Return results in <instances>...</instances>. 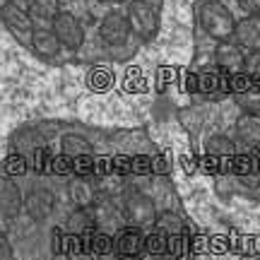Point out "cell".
I'll list each match as a JSON object with an SVG mask.
<instances>
[{
  "label": "cell",
  "mask_w": 260,
  "mask_h": 260,
  "mask_svg": "<svg viewBox=\"0 0 260 260\" xmlns=\"http://www.w3.org/2000/svg\"><path fill=\"white\" fill-rule=\"evenodd\" d=\"M53 205H56V198L53 193L48 190V188H34L31 193L27 195V200H24V207H27V212L31 219H46L51 210H53Z\"/></svg>",
  "instance_id": "10"
},
{
  "label": "cell",
  "mask_w": 260,
  "mask_h": 260,
  "mask_svg": "<svg viewBox=\"0 0 260 260\" xmlns=\"http://www.w3.org/2000/svg\"><path fill=\"white\" fill-rule=\"evenodd\" d=\"M0 19H3V24H5L12 34H17V37L29 39L31 31H34L31 15L24 12V10L19 8V5H15V3H5V5L0 8Z\"/></svg>",
  "instance_id": "7"
},
{
  "label": "cell",
  "mask_w": 260,
  "mask_h": 260,
  "mask_svg": "<svg viewBox=\"0 0 260 260\" xmlns=\"http://www.w3.org/2000/svg\"><path fill=\"white\" fill-rule=\"evenodd\" d=\"M99 37L106 46H123L130 37V24H128V17L121 15V12H109L104 15L102 24H99Z\"/></svg>",
  "instance_id": "5"
},
{
  "label": "cell",
  "mask_w": 260,
  "mask_h": 260,
  "mask_svg": "<svg viewBox=\"0 0 260 260\" xmlns=\"http://www.w3.org/2000/svg\"><path fill=\"white\" fill-rule=\"evenodd\" d=\"M53 31H56L60 46H65L68 51H77V48L82 46L84 29L73 12H58L56 17H53Z\"/></svg>",
  "instance_id": "4"
},
{
  "label": "cell",
  "mask_w": 260,
  "mask_h": 260,
  "mask_svg": "<svg viewBox=\"0 0 260 260\" xmlns=\"http://www.w3.org/2000/svg\"><path fill=\"white\" fill-rule=\"evenodd\" d=\"M236 104L241 106L243 111L248 113H260V84H248L236 92Z\"/></svg>",
  "instance_id": "17"
},
{
  "label": "cell",
  "mask_w": 260,
  "mask_h": 260,
  "mask_svg": "<svg viewBox=\"0 0 260 260\" xmlns=\"http://www.w3.org/2000/svg\"><path fill=\"white\" fill-rule=\"evenodd\" d=\"M22 207H24V198L19 193L17 183L5 176H0V214L17 217Z\"/></svg>",
  "instance_id": "12"
},
{
  "label": "cell",
  "mask_w": 260,
  "mask_h": 260,
  "mask_svg": "<svg viewBox=\"0 0 260 260\" xmlns=\"http://www.w3.org/2000/svg\"><path fill=\"white\" fill-rule=\"evenodd\" d=\"M123 219L128 224H133V226H140V229L154 226V222H157V207H154V203L145 193L133 190L123 200Z\"/></svg>",
  "instance_id": "2"
},
{
  "label": "cell",
  "mask_w": 260,
  "mask_h": 260,
  "mask_svg": "<svg viewBox=\"0 0 260 260\" xmlns=\"http://www.w3.org/2000/svg\"><path fill=\"white\" fill-rule=\"evenodd\" d=\"M63 154L75 164H82L87 159H92L94 149L89 145V140H84L82 135H65L63 138Z\"/></svg>",
  "instance_id": "14"
},
{
  "label": "cell",
  "mask_w": 260,
  "mask_h": 260,
  "mask_svg": "<svg viewBox=\"0 0 260 260\" xmlns=\"http://www.w3.org/2000/svg\"><path fill=\"white\" fill-rule=\"evenodd\" d=\"M205 152H207L210 159H232L236 154V145L226 135H212L205 145Z\"/></svg>",
  "instance_id": "16"
},
{
  "label": "cell",
  "mask_w": 260,
  "mask_h": 260,
  "mask_svg": "<svg viewBox=\"0 0 260 260\" xmlns=\"http://www.w3.org/2000/svg\"><path fill=\"white\" fill-rule=\"evenodd\" d=\"M5 258H12V243L8 241V236L0 232V260Z\"/></svg>",
  "instance_id": "23"
},
{
  "label": "cell",
  "mask_w": 260,
  "mask_h": 260,
  "mask_svg": "<svg viewBox=\"0 0 260 260\" xmlns=\"http://www.w3.org/2000/svg\"><path fill=\"white\" fill-rule=\"evenodd\" d=\"M236 140L246 147H260V113L243 111L236 118Z\"/></svg>",
  "instance_id": "11"
},
{
  "label": "cell",
  "mask_w": 260,
  "mask_h": 260,
  "mask_svg": "<svg viewBox=\"0 0 260 260\" xmlns=\"http://www.w3.org/2000/svg\"><path fill=\"white\" fill-rule=\"evenodd\" d=\"M68 193H70V200H73L75 207H89V205L96 200V188H94V183L89 181V178H75L73 183H70V188H68Z\"/></svg>",
  "instance_id": "15"
},
{
  "label": "cell",
  "mask_w": 260,
  "mask_h": 260,
  "mask_svg": "<svg viewBox=\"0 0 260 260\" xmlns=\"http://www.w3.org/2000/svg\"><path fill=\"white\" fill-rule=\"evenodd\" d=\"M198 19H200V27L207 37L224 41V39L234 37V27H236V19H234L232 10L226 8L219 0H205L200 10H198Z\"/></svg>",
  "instance_id": "1"
},
{
  "label": "cell",
  "mask_w": 260,
  "mask_h": 260,
  "mask_svg": "<svg viewBox=\"0 0 260 260\" xmlns=\"http://www.w3.org/2000/svg\"><path fill=\"white\" fill-rule=\"evenodd\" d=\"M145 234H142V229L140 226H133V224H128V226H123V229H118V234H116V239H113V251L118 253V255H138L142 248H145Z\"/></svg>",
  "instance_id": "9"
},
{
  "label": "cell",
  "mask_w": 260,
  "mask_h": 260,
  "mask_svg": "<svg viewBox=\"0 0 260 260\" xmlns=\"http://www.w3.org/2000/svg\"><path fill=\"white\" fill-rule=\"evenodd\" d=\"M243 73L251 77V82L260 84V51H248L246 63H243Z\"/></svg>",
  "instance_id": "20"
},
{
  "label": "cell",
  "mask_w": 260,
  "mask_h": 260,
  "mask_svg": "<svg viewBox=\"0 0 260 260\" xmlns=\"http://www.w3.org/2000/svg\"><path fill=\"white\" fill-rule=\"evenodd\" d=\"M29 41H31V48H34V53L39 58L51 60V58H56L60 53V41H58L53 29H34Z\"/></svg>",
  "instance_id": "13"
},
{
  "label": "cell",
  "mask_w": 260,
  "mask_h": 260,
  "mask_svg": "<svg viewBox=\"0 0 260 260\" xmlns=\"http://www.w3.org/2000/svg\"><path fill=\"white\" fill-rule=\"evenodd\" d=\"M96 3H118V0H96Z\"/></svg>",
  "instance_id": "24"
},
{
  "label": "cell",
  "mask_w": 260,
  "mask_h": 260,
  "mask_svg": "<svg viewBox=\"0 0 260 260\" xmlns=\"http://www.w3.org/2000/svg\"><path fill=\"white\" fill-rule=\"evenodd\" d=\"M87 210L84 207H77V212H73V217L68 219V226H70V232H84V226L92 222L89 217H87Z\"/></svg>",
  "instance_id": "21"
},
{
  "label": "cell",
  "mask_w": 260,
  "mask_h": 260,
  "mask_svg": "<svg viewBox=\"0 0 260 260\" xmlns=\"http://www.w3.org/2000/svg\"><path fill=\"white\" fill-rule=\"evenodd\" d=\"M29 10L34 17L53 19L60 12V0H29Z\"/></svg>",
  "instance_id": "18"
},
{
  "label": "cell",
  "mask_w": 260,
  "mask_h": 260,
  "mask_svg": "<svg viewBox=\"0 0 260 260\" xmlns=\"http://www.w3.org/2000/svg\"><path fill=\"white\" fill-rule=\"evenodd\" d=\"M236 5L246 15H260V0H236Z\"/></svg>",
  "instance_id": "22"
},
{
  "label": "cell",
  "mask_w": 260,
  "mask_h": 260,
  "mask_svg": "<svg viewBox=\"0 0 260 260\" xmlns=\"http://www.w3.org/2000/svg\"><path fill=\"white\" fill-rule=\"evenodd\" d=\"M125 17H128L130 31H135L140 39L149 41V39L157 34V29H159V15H157V10L152 8L147 0H133V3L128 5Z\"/></svg>",
  "instance_id": "3"
},
{
  "label": "cell",
  "mask_w": 260,
  "mask_h": 260,
  "mask_svg": "<svg viewBox=\"0 0 260 260\" xmlns=\"http://www.w3.org/2000/svg\"><path fill=\"white\" fill-rule=\"evenodd\" d=\"M214 63L219 65L224 73H243V63H246V48L239 46L232 39H224L217 44L214 51Z\"/></svg>",
  "instance_id": "6"
},
{
  "label": "cell",
  "mask_w": 260,
  "mask_h": 260,
  "mask_svg": "<svg viewBox=\"0 0 260 260\" xmlns=\"http://www.w3.org/2000/svg\"><path fill=\"white\" fill-rule=\"evenodd\" d=\"M234 41L246 51H260V15H246L234 27Z\"/></svg>",
  "instance_id": "8"
},
{
  "label": "cell",
  "mask_w": 260,
  "mask_h": 260,
  "mask_svg": "<svg viewBox=\"0 0 260 260\" xmlns=\"http://www.w3.org/2000/svg\"><path fill=\"white\" fill-rule=\"evenodd\" d=\"M161 234H178L183 232V222H181V217H176L174 212H161L157 214V222H154Z\"/></svg>",
  "instance_id": "19"
}]
</instances>
